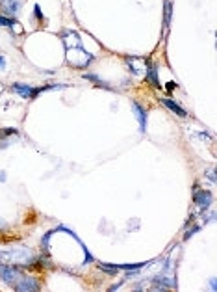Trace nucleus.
Returning <instances> with one entry per match:
<instances>
[{
  "label": "nucleus",
  "mask_w": 217,
  "mask_h": 292,
  "mask_svg": "<svg viewBox=\"0 0 217 292\" xmlns=\"http://www.w3.org/2000/svg\"><path fill=\"white\" fill-rule=\"evenodd\" d=\"M19 6H21L19 0H2V2H0L2 12H4L6 15H10V17H15L17 12H19Z\"/></svg>",
  "instance_id": "obj_7"
},
{
  "label": "nucleus",
  "mask_w": 217,
  "mask_h": 292,
  "mask_svg": "<svg viewBox=\"0 0 217 292\" xmlns=\"http://www.w3.org/2000/svg\"><path fill=\"white\" fill-rule=\"evenodd\" d=\"M13 88V91H17L21 97H24V99H32V93H33V88H30V86L26 84H21V82H15V84L11 86Z\"/></svg>",
  "instance_id": "obj_9"
},
{
  "label": "nucleus",
  "mask_w": 217,
  "mask_h": 292,
  "mask_svg": "<svg viewBox=\"0 0 217 292\" xmlns=\"http://www.w3.org/2000/svg\"><path fill=\"white\" fill-rule=\"evenodd\" d=\"M163 15H165V19H163V26H165V32H163V34L167 35V32H169V23H171V15H172V4L169 2V0H165V6H163Z\"/></svg>",
  "instance_id": "obj_10"
},
{
  "label": "nucleus",
  "mask_w": 217,
  "mask_h": 292,
  "mask_svg": "<svg viewBox=\"0 0 217 292\" xmlns=\"http://www.w3.org/2000/svg\"><path fill=\"white\" fill-rule=\"evenodd\" d=\"M83 79L91 80V82H95V84H97V86H100V88H106V90H110V84H108V82H104V80L97 79L95 75H83Z\"/></svg>",
  "instance_id": "obj_11"
},
{
  "label": "nucleus",
  "mask_w": 217,
  "mask_h": 292,
  "mask_svg": "<svg viewBox=\"0 0 217 292\" xmlns=\"http://www.w3.org/2000/svg\"><path fill=\"white\" fill-rule=\"evenodd\" d=\"M22 275L19 264H0V279L8 283V285H13L19 281V277Z\"/></svg>",
  "instance_id": "obj_2"
},
{
  "label": "nucleus",
  "mask_w": 217,
  "mask_h": 292,
  "mask_svg": "<svg viewBox=\"0 0 217 292\" xmlns=\"http://www.w3.org/2000/svg\"><path fill=\"white\" fill-rule=\"evenodd\" d=\"M4 227H6V222L4 220H0V229H4Z\"/></svg>",
  "instance_id": "obj_16"
},
{
  "label": "nucleus",
  "mask_w": 217,
  "mask_h": 292,
  "mask_svg": "<svg viewBox=\"0 0 217 292\" xmlns=\"http://www.w3.org/2000/svg\"><path fill=\"white\" fill-rule=\"evenodd\" d=\"M0 257L4 259V261H8L10 264H19V266L33 263V253L28 247H17V246L10 247L6 251H0Z\"/></svg>",
  "instance_id": "obj_1"
},
{
  "label": "nucleus",
  "mask_w": 217,
  "mask_h": 292,
  "mask_svg": "<svg viewBox=\"0 0 217 292\" xmlns=\"http://www.w3.org/2000/svg\"><path fill=\"white\" fill-rule=\"evenodd\" d=\"M33 12H35V15H37V19H43V12L39 10V6H33Z\"/></svg>",
  "instance_id": "obj_13"
},
{
  "label": "nucleus",
  "mask_w": 217,
  "mask_h": 292,
  "mask_svg": "<svg viewBox=\"0 0 217 292\" xmlns=\"http://www.w3.org/2000/svg\"><path fill=\"white\" fill-rule=\"evenodd\" d=\"M132 110L139 121V129H141V132H145L147 130V110L139 102H132Z\"/></svg>",
  "instance_id": "obj_5"
},
{
  "label": "nucleus",
  "mask_w": 217,
  "mask_h": 292,
  "mask_svg": "<svg viewBox=\"0 0 217 292\" xmlns=\"http://www.w3.org/2000/svg\"><path fill=\"white\" fill-rule=\"evenodd\" d=\"M160 102L165 108H169L171 112H175L177 116H180V118H186V116H188V112H186L184 108H180V104H178V102H175L172 99H160Z\"/></svg>",
  "instance_id": "obj_8"
},
{
  "label": "nucleus",
  "mask_w": 217,
  "mask_h": 292,
  "mask_svg": "<svg viewBox=\"0 0 217 292\" xmlns=\"http://www.w3.org/2000/svg\"><path fill=\"white\" fill-rule=\"evenodd\" d=\"M13 288L17 292H33V290H41V285L35 277H24L21 275L17 283H13Z\"/></svg>",
  "instance_id": "obj_3"
},
{
  "label": "nucleus",
  "mask_w": 217,
  "mask_h": 292,
  "mask_svg": "<svg viewBox=\"0 0 217 292\" xmlns=\"http://www.w3.org/2000/svg\"><path fill=\"white\" fill-rule=\"evenodd\" d=\"M172 88H177V84H175V82H169V84H167V90H172Z\"/></svg>",
  "instance_id": "obj_15"
},
{
  "label": "nucleus",
  "mask_w": 217,
  "mask_h": 292,
  "mask_svg": "<svg viewBox=\"0 0 217 292\" xmlns=\"http://www.w3.org/2000/svg\"><path fill=\"white\" fill-rule=\"evenodd\" d=\"M193 201L199 205L202 210H206V208L210 207L211 201H213V197H211V194L208 190H200V192H195L193 196Z\"/></svg>",
  "instance_id": "obj_4"
},
{
  "label": "nucleus",
  "mask_w": 217,
  "mask_h": 292,
  "mask_svg": "<svg viewBox=\"0 0 217 292\" xmlns=\"http://www.w3.org/2000/svg\"><path fill=\"white\" fill-rule=\"evenodd\" d=\"M145 79L149 80L156 90H161V84H160V79H158V73H156V67L149 62V60H147V69H145Z\"/></svg>",
  "instance_id": "obj_6"
},
{
  "label": "nucleus",
  "mask_w": 217,
  "mask_h": 292,
  "mask_svg": "<svg viewBox=\"0 0 217 292\" xmlns=\"http://www.w3.org/2000/svg\"><path fill=\"white\" fill-rule=\"evenodd\" d=\"M2 69H6V58L4 56H0V71Z\"/></svg>",
  "instance_id": "obj_14"
},
{
  "label": "nucleus",
  "mask_w": 217,
  "mask_h": 292,
  "mask_svg": "<svg viewBox=\"0 0 217 292\" xmlns=\"http://www.w3.org/2000/svg\"><path fill=\"white\" fill-rule=\"evenodd\" d=\"M17 21L13 17H4V15H0V26H8V28H11V26H15Z\"/></svg>",
  "instance_id": "obj_12"
}]
</instances>
